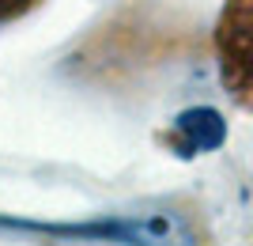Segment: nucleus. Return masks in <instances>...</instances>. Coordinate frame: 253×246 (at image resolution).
<instances>
[{
    "mask_svg": "<svg viewBox=\"0 0 253 246\" xmlns=\"http://www.w3.org/2000/svg\"><path fill=\"white\" fill-rule=\"evenodd\" d=\"M178 133H181L189 151H211L223 144L227 125H223V118L215 110H189V114L178 118Z\"/></svg>",
    "mask_w": 253,
    "mask_h": 246,
    "instance_id": "1",
    "label": "nucleus"
},
{
    "mask_svg": "<svg viewBox=\"0 0 253 246\" xmlns=\"http://www.w3.org/2000/svg\"><path fill=\"white\" fill-rule=\"evenodd\" d=\"M27 4H34V0H0V19H8V15H15V11H23Z\"/></svg>",
    "mask_w": 253,
    "mask_h": 246,
    "instance_id": "2",
    "label": "nucleus"
}]
</instances>
